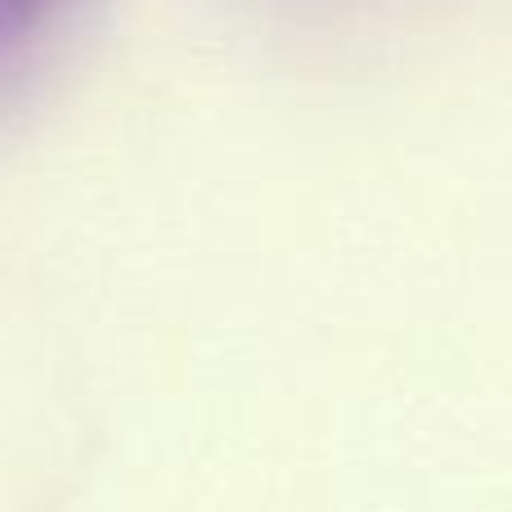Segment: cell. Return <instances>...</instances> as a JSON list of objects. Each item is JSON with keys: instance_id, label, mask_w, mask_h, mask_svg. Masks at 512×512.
I'll list each match as a JSON object with an SVG mask.
<instances>
[{"instance_id": "6da1fadb", "label": "cell", "mask_w": 512, "mask_h": 512, "mask_svg": "<svg viewBox=\"0 0 512 512\" xmlns=\"http://www.w3.org/2000/svg\"><path fill=\"white\" fill-rule=\"evenodd\" d=\"M54 5L59 0H0V54L14 50L27 32H36Z\"/></svg>"}]
</instances>
